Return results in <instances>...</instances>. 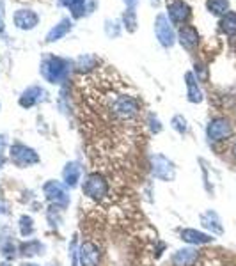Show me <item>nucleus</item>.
Here are the masks:
<instances>
[{"instance_id": "nucleus-2", "label": "nucleus", "mask_w": 236, "mask_h": 266, "mask_svg": "<svg viewBox=\"0 0 236 266\" xmlns=\"http://www.w3.org/2000/svg\"><path fill=\"white\" fill-rule=\"evenodd\" d=\"M108 190H110V185L108 181L100 174V172H92L85 178L84 185H82V192L84 196H87L89 199L92 201H103L105 197L108 196Z\"/></svg>"}, {"instance_id": "nucleus-16", "label": "nucleus", "mask_w": 236, "mask_h": 266, "mask_svg": "<svg viewBox=\"0 0 236 266\" xmlns=\"http://www.w3.org/2000/svg\"><path fill=\"white\" fill-rule=\"evenodd\" d=\"M80 176H82V168L77 162H69L66 163L64 171H62V179H64V185L67 188H75L80 181Z\"/></svg>"}, {"instance_id": "nucleus-6", "label": "nucleus", "mask_w": 236, "mask_h": 266, "mask_svg": "<svg viewBox=\"0 0 236 266\" xmlns=\"http://www.w3.org/2000/svg\"><path fill=\"white\" fill-rule=\"evenodd\" d=\"M153 165V176L160 181H174L176 178V167L167 156L163 155H155L151 158Z\"/></svg>"}, {"instance_id": "nucleus-7", "label": "nucleus", "mask_w": 236, "mask_h": 266, "mask_svg": "<svg viewBox=\"0 0 236 266\" xmlns=\"http://www.w3.org/2000/svg\"><path fill=\"white\" fill-rule=\"evenodd\" d=\"M155 32H156L158 41L162 43V46L171 48L172 44H174V31H172L171 21H169V18L166 14H158V16H156Z\"/></svg>"}, {"instance_id": "nucleus-26", "label": "nucleus", "mask_w": 236, "mask_h": 266, "mask_svg": "<svg viewBox=\"0 0 236 266\" xmlns=\"http://www.w3.org/2000/svg\"><path fill=\"white\" fill-rule=\"evenodd\" d=\"M69 254H71V266H78V249H77V239H73L69 245Z\"/></svg>"}, {"instance_id": "nucleus-22", "label": "nucleus", "mask_w": 236, "mask_h": 266, "mask_svg": "<svg viewBox=\"0 0 236 266\" xmlns=\"http://www.w3.org/2000/svg\"><path fill=\"white\" fill-rule=\"evenodd\" d=\"M20 233H21V236H25V238L34 233V220L31 216L23 215L20 219Z\"/></svg>"}, {"instance_id": "nucleus-13", "label": "nucleus", "mask_w": 236, "mask_h": 266, "mask_svg": "<svg viewBox=\"0 0 236 266\" xmlns=\"http://www.w3.org/2000/svg\"><path fill=\"white\" fill-rule=\"evenodd\" d=\"M199 261V252L196 249H181L172 256L174 266H196Z\"/></svg>"}, {"instance_id": "nucleus-28", "label": "nucleus", "mask_w": 236, "mask_h": 266, "mask_svg": "<svg viewBox=\"0 0 236 266\" xmlns=\"http://www.w3.org/2000/svg\"><path fill=\"white\" fill-rule=\"evenodd\" d=\"M137 2H138V0H125V4L128 7H135V4H137Z\"/></svg>"}, {"instance_id": "nucleus-20", "label": "nucleus", "mask_w": 236, "mask_h": 266, "mask_svg": "<svg viewBox=\"0 0 236 266\" xmlns=\"http://www.w3.org/2000/svg\"><path fill=\"white\" fill-rule=\"evenodd\" d=\"M220 31L227 36H236V13L229 11L222 16L220 20Z\"/></svg>"}, {"instance_id": "nucleus-3", "label": "nucleus", "mask_w": 236, "mask_h": 266, "mask_svg": "<svg viewBox=\"0 0 236 266\" xmlns=\"http://www.w3.org/2000/svg\"><path fill=\"white\" fill-rule=\"evenodd\" d=\"M11 160H13V163L16 167L25 168L39 163V155L32 148H29V146L16 142V144L11 146Z\"/></svg>"}, {"instance_id": "nucleus-8", "label": "nucleus", "mask_w": 236, "mask_h": 266, "mask_svg": "<svg viewBox=\"0 0 236 266\" xmlns=\"http://www.w3.org/2000/svg\"><path fill=\"white\" fill-rule=\"evenodd\" d=\"M78 259L82 266H98L100 261V249L95 241L85 239L78 249Z\"/></svg>"}, {"instance_id": "nucleus-32", "label": "nucleus", "mask_w": 236, "mask_h": 266, "mask_svg": "<svg viewBox=\"0 0 236 266\" xmlns=\"http://www.w3.org/2000/svg\"><path fill=\"white\" fill-rule=\"evenodd\" d=\"M20 266H37V264H32V263H23V264H20Z\"/></svg>"}, {"instance_id": "nucleus-19", "label": "nucleus", "mask_w": 236, "mask_h": 266, "mask_svg": "<svg viewBox=\"0 0 236 266\" xmlns=\"http://www.w3.org/2000/svg\"><path fill=\"white\" fill-rule=\"evenodd\" d=\"M206 7L213 16H224L226 13H229V0H208Z\"/></svg>"}, {"instance_id": "nucleus-27", "label": "nucleus", "mask_w": 236, "mask_h": 266, "mask_svg": "<svg viewBox=\"0 0 236 266\" xmlns=\"http://www.w3.org/2000/svg\"><path fill=\"white\" fill-rule=\"evenodd\" d=\"M4 29H6V25H4V0H0V36L4 34Z\"/></svg>"}, {"instance_id": "nucleus-4", "label": "nucleus", "mask_w": 236, "mask_h": 266, "mask_svg": "<svg viewBox=\"0 0 236 266\" xmlns=\"http://www.w3.org/2000/svg\"><path fill=\"white\" fill-rule=\"evenodd\" d=\"M43 192H44V196H46V199L54 206H57V208L64 209L66 206L69 204V194H67V186L64 183L54 181V179H52V181L44 183Z\"/></svg>"}, {"instance_id": "nucleus-1", "label": "nucleus", "mask_w": 236, "mask_h": 266, "mask_svg": "<svg viewBox=\"0 0 236 266\" xmlns=\"http://www.w3.org/2000/svg\"><path fill=\"white\" fill-rule=\"evenodd\" d=\"M71 71V62L62 57H54V55H46L41 61V75L50 84H62L67 80Z\"/></svg>"}, {"instance_id": "nucleus-18", "label": "nucleus", "mask_w": 236, "mask_h": 266, "mask_svg": "<svg viewBox=\"0 0 236 266\" xmlns=\"http://www.w3.org/2000/svg\"><path fill=\"white\" fill-rule=\"evenodd\" d=\"M71 25L73 23H71L69 18H64L61 23L55 25V27L46 34V43H54V41H59L61 37H64L66 34L71 31Z\"/></svg>"}, {"instance_id": "nucleus-25", "label": "nucleus", "mask_w": 236, "mask_h": 266, "mask_svg": "<svg viewBox=\"0 0 236 266\" xmlns=\"http://www.w3.org/2000/svg\"><path fill=\"white\" fill-rule=\"evenodd\" d=\"M171 125H172V128L176 130V132L178 133H186V128H188V126H186V119L183 117V115H174V117H172V121H171Z\"/></svg>"}, {"instance_id": "nucleus-24", "label": "nucleus", "mask_w": 236, "mask_h": 266, "mask_svg": "<svg viewBox=\"0 0 236 266\" xmlns=\"http://www.w3.org/2000/svg\"><path fill=\"white\" fill-rule=\"evenodd\" d=\"M123 20H125L126 29H128L130 32H133V31H135V27H137V16H135L133 7H130V9L126 11L125 16H123Z\"/></svg>"}, {"instance_id": "nucleus-9", "label": "nucleus", "mask_w": 236, "mask_h": 266, "mask_svg": "<svg viewBox=\"0 0 236 266\" xmlns=\"http://www.w3.org/2000/svg\"><path fill=\"white\" fill-rule=\"evenodd\" d=\"M167 14H169V18H171L172 23H176V25L185 23V21L190 18V7H188V4H185L183 0H174V2L169 4Z\"/></svg>"}, {"instance_id": "nucleus-29", "label": "nucleus", "mask_w": 236, "mask_h": 266, "mask_svg": "<svg viewBox=\"0 0 236 266\" xmlns=\"http://www.w3.org/2000/svg\"><path fill=\"white\" fill-rule=\"evenodd\" d=\"M57 2H59V6H69L71 0H57Z\"/></svg>"}, {"instance_id": "nucleus-11", "label": "nucleus", "mask_w": 236, "mask_h": 266, "mask_svg": "<svg viewBox=\"0 0 236 266\" xmlns=\"http://www.w3.org/2000/svg\"><path fill=\"white\" fill-rule=\"evenodd\" d=\"M44 96H46V92H44L43 87H39V85H32V87L25 89V91L21 92L20 105L23 108H32L34 105H37L39 101H43Z\"/></svg>"}, {"instance_id": "nucleus-12", "label": "nucleus", "mask_w": 236, "mask_h": 266, "mask_svg": "<svg viewBox=\"0 0 236 266\" xmlns=\"http://www.w3.org/2000/svg\"><path fill=\"white\" fill-rule=\"evenodd\" d=\"M201 224L204 229H208L211 234H222L224 233V227H222V220L220 216L217 215L213 209H208L201 215Z\"/></svg>"}, {"instance_id": "nucleus-14", "label": "nucleus", "mask_w": 236, "mask_h": 266, "mask_svg": "<svg viewBox=\"0 0 236 266\" xmlns=\"http://www.w3.org/2000/svg\"><path fill=\"white\" fill-rule=\"evenodd\" d=\"M179 236H181L183 241L190 243V245H206V243H211L215 239L211 234H206L197 229H181Z\"/></svg>"}, {"instance_id": "nucleus-17", "label": "nucleus", "mask_w": 236, "mask_h": 266, "mask_svg": "<svg viewBox=\"0 0 236 266\" xmlns=\"http://www.w3.org/2000/svg\"><path fill=\"white\" fill-rule=\"evenodd\" d=\"M186 80V98H188L190 103H201L202 101V91L197 85V80L194 77V73H186L185 75Z\"/></svg>"}, {"instance_id": "nucleus-5", "label": "nucleus", "mask_w": 236, "mask_h": 266, "mask_svg": "<svg viewBox=\"0 0 236 266\" xmlns=\"http://www.w3.org/2000/svg\"><path fill=\"white\" fill-rule=\"evenodd\" d=\"M233 135V125L229 119L226 117H217L209 121L208 128H206V137L209 142H222Z\"/></svg>"}, {"instance_id": "nucleus-21", "label": "nucleus", "mask_w": 236, "mask_h": 266, "mask_svg": "<svg viewBox=\"0 0 236 266\" xmlns=\"http://www.w3.org/2000/svg\"><path fill=\"white\" fill-rule=\"evenodd\" d=\"M43 249L44 247L41 245L37 239H29V241L21 243L20 252H21V256H25V257H34V256H39V254L43 252Z\"/></svg>"}, {"instance_id": "nucleus-33", "label": "nucleus", "mask_w": 236, "mask_h": 266, "mask_svg": "<svg viewBox=\"0 0 236 266\" xmlns=\"http://www.w3.org/2000/svg\"><path fill=\"white\" fill-rule=\"evenodd\" d=\"M0 266H9V263H2V264H0Z\"/></svg>"}, {"instance_id": "nucleus-10", "label": "nucleus", "mask_w": 236, "mask_h": 266, "mask_svg": "<svg viewBox=\"0 0 236 266\" xmlns=\"http://www.w3.org/2000/svg\"><path fill=\"white\" fill-rule=\"evenodd\" d=\"M39 23V16L31 9H20L14 13V25L21 31H32Z\"/></svg>"}, {"instance_id": "nucleus-15", "label": "nucleus", "mask_w": 236, "mask_h": 266, "mask_svg": "<svg viewBox=\"0 0 236 266\" xmlns=\"http://www.w3.org/2000/svg\"><path fill=\"white\" fill-rule=\"evenodd\" d=\"M178 37H179V43H181L186 50H192V48H196L197 43H199V34H197L196 27H192V25H181V29H179L178 32Z\"/></svg>"}, {"instance_id": "nucleus-31", "label": "nucleus", "mask_w": 236, "mask_h": 266, "mask_svg": "<svg viewBox=\"0 0 236 266\" xmlns=\"http://www.w3.org/2000/svg\"><path fill=\"white\" fill-rule=\"evenodd\" d=\"M233 156L236 158V140H234V144H233Z\"/></svg>"}, {"instance_id": "nucleus-23", "label": "nucleus", "mask_w": 236, "mask_h": 266, "mask_svg": "<svg viewBox=\"0 0 236 266\" xmlns=\"http://www.w3.org/2000/svg\"><path fill=\"white\" fill-rule=\"evenodd\" d=\"M67 7L71 9L73 18H80L85 11V0H71V4Z\"/></svg>"}, {"instance_id": "nucleus-30", "label": "nucleus", "mask_w": 236, "mask_h": 266, "mask_svg": "<svg viewBox=\"0 0 236 266\" xmlns=\"http://www.w3.org/2000/svg\"><path fill=\"white\" fill-rule=\"evenodd\" d=\"M2 151H4V140H2V138H0V156H4V155H2Z\"/></svg>"}]
</instances>
